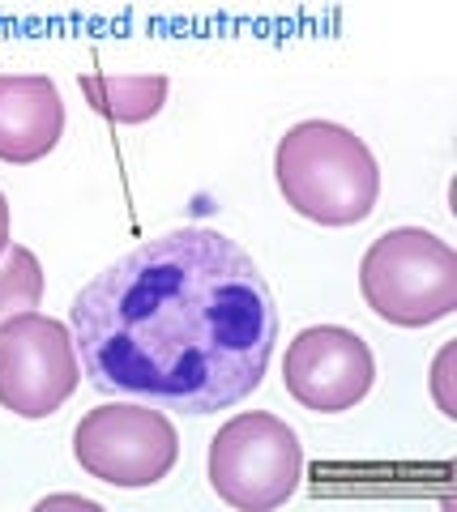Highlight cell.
I'll return each mask as SVG.
<instances>
[{"label": "cell", "instance_id": "obj_7", "mask_svg": "<svg viewBox=\"0 0 457 512\" xmlns=\"http://www.w3.org/2000/svg\"><path fill=\"white\" fill-rule=\"evenodd\" d=\"M376 359L372 346L355 329L342 325H308L299 329L287 359H282V384L312 414L355 410L372 393Z\"/></svg>", "mask_w": 457, "mask_h": 512}, {"label": "cell", "instance_id": "obj_3", "mask_svg": "<svg viewBox=\"0 0 457 512\" xmlns=\"http://www.w3.org/2000/svg\"><path fill=\"white\" fill-rule=\"evenodd\" d=\"M359 291L385 325L428 329L457 312V252L423 227L385 231L359 261Z\"/></svg>", "mask_w": 457, "mask_h": 512}, {"label": "cell", "instance_id": "obj_9", "mask_svg": "<svg viewBox=\"0 0 457 512\" xmlns=\"http://www.w3.org/2000/svg\"><path fill=\"white\" fill-rule=\"evenodd\" d=\"M82 99L90 103L94 116L112 120V124H146L163 111L171 82L163 73H133V77H116V73H86L77 77Z\"/></svg>", "mask_w": 457, "mask_h": 512}, {"label": "cell", "instance_id": "obj_10", "mask_svg": "<svg viewBox=\"0 0 457 512\" xmlns=\"http://www.w3.org/2000/svg\"><path fill=\"white\" fill-rule=\"evenodd\" d=\"M39 299H43L39 256L22 244H9L5 256H0V325L30 308H39Z\"/></svg>", "mask_w": 457, "mask_h": 512}, {"label": "cell", "instance_id": "obj_11", "mask_svg": "<svg viewBox=\"0 0 457 512\" xmlns=\"http://www.w3.org/2000/svg\"><path fill=\"white\" fill-rule=\"evenodd\" d=\"M449 359H453V346H445V350H440V359H436V372H432V393H436L440 410H445L449 419H457V402L449 397Z\"/></svg>", "mask_w": 457, "mask_h": 512}, {"label": "cell", "instance_id": "obj_8", "mask_svg": "<svg viewBox=\"0 0 457 512\" xmlns=\"http://www.w3.org/2000/svg\"><path fill=\"white\" fill-rule=\"evenodd\" d=\"M65 137V99L43 73H0V163L30 167Z\"/></svg>", "mask_w": 457, "mask_h": 512}, {"label": "cell", "instance_id": "obj_5", "mask_svg": "<svg viewBox=\"0 0 457 512\" xmlns=\"http://www.w3.org/2000/svg\"><path fill=\"white\" fill-rule=\"evenodd\" d=\"M73 461L107 487L141 491L176 470L180 431L154 406L107 402L86 410L73 427Z\"/></svg>", "mask_w": 457, "mask_h": 512}, {"label": "cell", "instance_id": "obj_6", "mask_svg": "<svg viewBox=\"0 0 457 512\" xmlns=\"http://www.w3.org/2000/svg\"><path fill=\"white\" fill-rule=\"evenodd\" d=\"M82 384L73 333L65 320L22 312L0 325V406L18 419H47Z\"/></svg>", "mask_w": 457, "mask_h": 512}, {"label": "cell", "instance_id": "obj_13", "mask_svg": "<svg viewBox=\"0 0 457 512\" xmlns=\"http://www.w3.org/2000/svg\"><path fill=\"white\" fill-rule=\"evenodd\" d=\"M9 231H13V218H9V197L0 192V256L9 248Z\"/></svg>", "mask_w": 457, "mask_h": 512}, {"label": "cell", "instance_id": "obj_4", "mask_svg": "<svg viewBox=\"0 0 457 512\" xmlns=\"http://www.w3.org/2000/svg\"><path fill=\"white\" fill-rule=\"evenodd\" d=\"M210 487L223 504L240 512L282 508L304 478V448L295 427L278 414L244 410L218 427L210 440Z\"/></svg>", "mask_w": 457, "mask_h": 512}, {"label": "cell", "instance_id": "obj_1", "mask_svg": "<svg viewBox=\"0 0 457 512\" xmlns=\"http://www.w3.org/2000/svg\"><path fill=\"white\" fill-rule=\"evenodd\" d=\"M69 333L99 393L214 414L261 389L278 308L235 239L184 227L94 274L69 308Z\"/></svg>", "mask_w": 457, "mask_h": 512}, {"label": "cell", "instance_id": "obj_12", "mask_svg": "<svg viewBox=\"0 0 457 512\" xmlns=\"http://www.w3.org/2000/svg\"><path fill=\"white\" fill-rule=\"evenodd\" d=\"M47 508H86V512H94L99 504L86 500V495H47V500H39V512H47Z\"/></svg>", "mask_w": 457, "mask_h": 512}, {"label": "cell", "instance_id": "obj_2", "mask_svg": "<svg viewBox=\"0 0 457 512\" xmlns=\"http://www.w3.org/2000/svg\"><path fill=\"white\" fill-rule=\"evenodd\" d=\"M282 201L317 227H359L381 201V167L364 137L334 120L287 128L274 150Z\"/></svg>", "mask_w": 457, "mask_h": 512}]
</instances>
